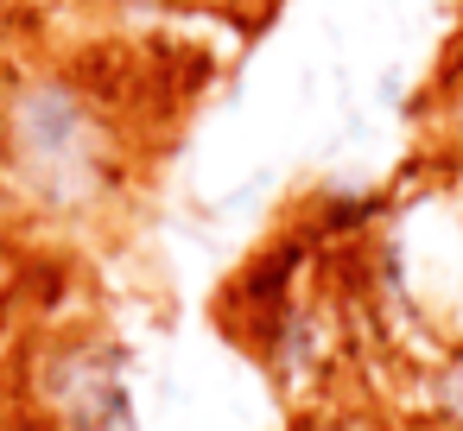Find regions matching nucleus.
I'll list each match as a JSON object with an SVG mask.
<instances>
[{
    "mask_svg": "<svg viewBox=\"0 0 463 431\" xmlns=\"http://www.w3.org/2000/svg\"><path fill=\"white\" fill-rule=\"evenodd\" d=\"M412 399H419V425L425 431H463V342H450V349L419 361Z\"/></svg>",
    "mask_w": 463,
    "mask_h": 431,
    "instance_id": "obj_3",
    "label": "nucleus"
},
{
    "mask_svg": "<svg viewBox=\"0 0 463 431\" xmlns=\"http://www.w3.org/2000/svg\"><path fill=\"white\" fill-rule=\"evenodd\" d=\"M431 115H438V140H444L450 165L463 172V39H457V52L444 58V77H438V102H431Z\"/></svg>",
    "mask_w": 463,
    "mask_h": 431,
    "instance_id": "obj_4",
    "label": "nucleus"
},
{
    "mask_svg": "<svg viewBox=\"0 0 463 431\" xmlns=\"http://www.w3.org/2000/svg\"><path fill=\"white\" fill-rule=\"evenodd\" d=\"M140 178L121 96L77 58H20L0 77V210L45 235L102 229Z\"/></svg>",
    "mask_w": 463,
    "mask_h": 431,
    "instance_id": "obj_1",
    "label": "nucleus"
},
{
    "mask_svg": "<svg viewBox=\"0 0 463 431\" xmlns=\"http://www.w3.org/2000/svg\"><path fill=\"white\" fill-rule=\"evenodd\" d=\"M298 431H400V425L381 418V412H362V406H324V412H311Z\"/></svg>",
    "mask_w": 463,
    "mask_h": 431,
    "instance_id": "obj_5",
    "label": "nucleus"
},
{
    "mask_svg": "<svg viewBox=\"0 0 463 431\" xmlns=\"http://www.w3.org/2000/svg\"><path fill=\"white\" fill-rule=\"evenodd\" d=\"M20 399L39 431H140L134 355L102 323H71L33 342Z\"/></svg>",
    "mask_w": 463,
    "mask_h": 431,
    "instance_id": "obj_2",
    "label": "nucleus"
}]
</instances>
